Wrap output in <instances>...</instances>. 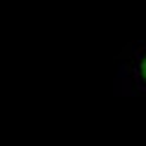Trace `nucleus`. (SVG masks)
Returning a JSON list of instances; mask_svg holds the SVG:
<instances>
[{"label": "nucleus", "mask_w": 146, "mask_h": 146, "mask_svg": "<svg viewBox=\"0 0 146 146\" xmlns=\"http://www.w3.org/2000/svg\"><path fill=\"white\" fill-rule=\"evenodd\" d=\"M115 90L120 94L146 97V42H134L123 54Z\"/></svg>", "instance_id": "nucleus-1"}]
</instances>
